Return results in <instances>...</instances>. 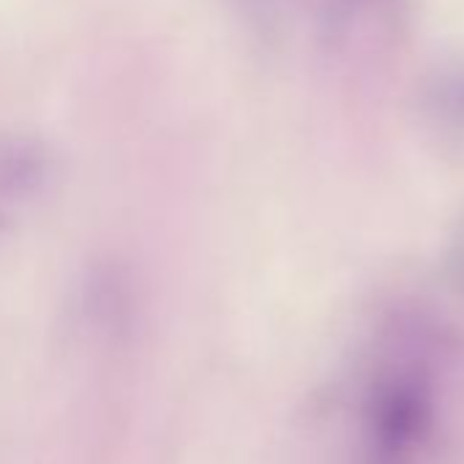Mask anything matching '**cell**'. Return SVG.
I'll return each instance as SVG.
<instances>
[{
    "instance_id": "1",
    "label": "cell",
    "mask_w": 464,
    "mask_h": 464,
    "mask_svg": "<svg viewBox=\"0 0 464 464\" xmlns=\"http://www.w3.org/2000/svg\"><path fill=\"white\" fill-rule=\"evenodd\" d=\"M355 429V464H434L440 391L429 361L410 350L380 358L363 380Z\"/></svg>"
},
{
    "instance_id": "2",
    "label": "cell",
    "mask_w": 464,
    "mask_h": 464,
    "mask_svg": "<svg viewBox=\"0 0 464 464\" xmlns=\"http://www.w3.org/2000/svg\"><path fill=\"white\" fill-rule=\"evenodd\" d=\"M415 118L442 159L464 164V47L434 58L415 85Z\"/></svg>"
},
{
    "instance_id": "3",
    "label": "cell",
    "mask_w": 464,
    "mask_h": 464,
    "mask_svg": "<svg viewBox=\"0 0 464 464\" xmlns=\"http://www.w3.org/2000/svg\"><path fill=\"white\" fill-rule=\"evenodd\" d=\"M53 156L23 134H0V238L14 232L47 199Z\"/></svg>"
},
{
    "instance_id": "4",
    "label": "cell",
    "mask_w": 464,
    "mask_h": 464,
    "mask_svg": "<svg viewBox=\"0 0 464 464\" xmlns=\"http://www.w3.org/2000/svg\"><path fill=\"white\" fill-rule=\"evenodd\" d=\"M407 0H325L323 31L328 47L366 58L391 47L404 25Z\"/></svg>"
},
{
    "instance_id": "5",
    "label": "cell",
    "mask_w": 464,
    "mask_h": 464,
    "mask_svg": "<svg viewBox=\"0 0 464 464\" xmlns=\"http://www.w3.org/2000/svg\"><path fill=\"white\" fill-rule=\"evenodd\" d=\"M229 4L252 25L263 31H276V28H285L295 17L301 0H229Z\"/></svg>"
},
{
    "instance_id": "6",
    "label": "cell",
    "mask_w": 464,
    "mask_h": 464,
    "mask_svg": "<svg viewBox=\"0 0 464 464\" xmlns=\"http://www.w3.org/2000/svg\"><path fill=\"white\" fill-rule=\"evenodd\" d=\"M453 274H456V282L464 287V221L459 227V236H456V244H453Z\"/></svg>"
}]
</instances>
